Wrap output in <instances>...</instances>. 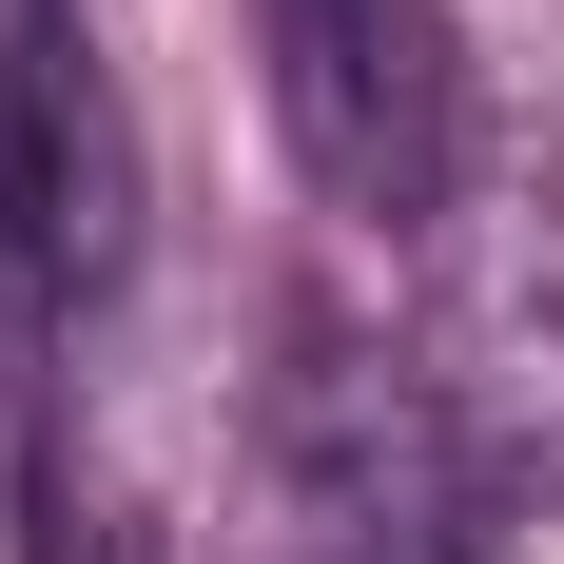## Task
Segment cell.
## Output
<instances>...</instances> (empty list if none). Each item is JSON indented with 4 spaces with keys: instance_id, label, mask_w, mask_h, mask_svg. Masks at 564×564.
Instances as JSON below:
<instances>
[{
    "instance_id": "cell-2",
    "label": "cell",
    "mask_w": 564,
    "mask_h": 564,
    "mask_svg": "<svg viewBox=\"0 0 564 564\" xmlns=\"http://www.w3.org/2000/svg\"><path fill=\"white\" fill-rule=\"evenodd\" d=\"M253 58H273L292 175H312L350 234H429L448 215V156H467L448 0H253Z\"/></svg>"
},
{
    "instance_id": "cell-1",
    "label": "cell",
    "mask_w": 564,
    "mask_h": 564,
    "mask_svg": "<svg viewBox=\"0 0 564 564\" xmlns=\"http://www.w3.org/2000/svg\"><path fill=\"white\" fill-rule=\"evenodd\" d=\"M273 507H292V564H487V467H467L448 390L370 332H292Z\"/></svg>"
}]
</instances>
